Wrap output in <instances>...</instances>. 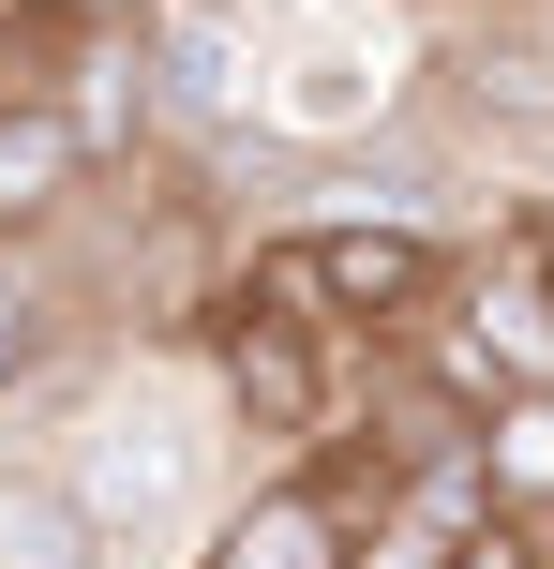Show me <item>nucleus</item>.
Wrapping results in <instances>:
<instances>
[{
    "label": "nucleus",
    "instance_id": "1",
    "mask_svg": "<svg viewBox=\"0 0 554 569\" xmlns=\"http://www.w3.org/2000/svg\"><path fill=\"white\" fill-rule=\"evenodd\" d=\"M46 480L75 495L105 569H180L195 525L225 510V405L210 390H135L120 360H90L60 435H46Z\"/></svg>",
    "mask_w": 554,
    "mask_h": 569
},
{
    "label": "nucleus",
    "instance_id": "2",
    "mask_svg": "<svg viewBox=\"0 0 554 569\" xmlns=\"http://www.w3.org/2000/svg\"><path fill=\"white\" fill-rule=\"evenodd\" d=\"M135 90H150V150H225L270 120V30L240 0H135Z\"/></svg>",
    "mask_w": 554,
    "mask_h": 569
},
{
    "label": "nucleus",
    "instance_id": "3",
    "mask_svg": "<svg viewBox=\"0 0 554 569\" xmlns=\"http://www.w3.org/2000/svg\"><path fill=\"white\" fill-rule=\"evenodd\" d=\"M450 120H465V136H495L510 166H525V150L554 136V46L525 16H450Z\"/></svg>",
    "mask_w": 554,
    "mask_h": 569
},
{
    "label": "nucleus",
    "instance_id": "4",
    "mask_svg": "<svg viewBox=\"0 0 554 569\" xmlns=\"http://www.w3.org/2000/svg\"><path fill=\"white\" fill-rule=\"evenodd\" d=\"M345 555H360V525L330 510L300 465H270V480H225V510L195 525L180 569H345Z\"/></svg>",
    "mask_w": 554,
    "mask_h": 569
},
{
    "label": "nucleus",
    "instance_id": "5",
    "mask_svg": "<svg viewBox=\"0 0 554 569\" xmlns=\"http://www.w3.org/2000/svg\"><path fill=\"white\" fill-rule=\"evenodd\" d=\"M105 196V166H90V136L46 106V90H0V240L16 256H46L75 210Z\"/></svg>",
    "mask_w": 554,
    "mask_h": 569
},
{
    "label": "nucleus",
    "instance_id": "6",
    "mask_svg": "<svg viewBox=\"0 0 554 569\" xmlns=\"http://www.w3.org/2000/svg\"><path fill=\"white\" fill-rule=\"evenodd\" d=\"M75 330H90V315L60 300V270H46V256H16V240H0V420H16V405L46 390L60 360H75Z\"/></svg>",
    "mask_w": 554,
    "mask_h": 569
},
{
    "label": "nucleus",
    "instance_id": "7",
    "mask_svg": "<svg viewBox=\"0 0 554 569\" xmlns=\"http://www.w3.org/2000/svg\"><path fill=\"white\" fill-rule=\"evenodd\" d=\"M0 569H105L75 525V495L46 480V450H0Z\"/></svg>",
    "mask_w": 554,
    "mask_h": 569
},
{
    "label": "nucleus",
    "instance_id": "8",
    "mask_svg": "<svg viewBox=\"0 0 554 569\" xmlns=\"http://www.w3.org/2000/svg\"><path fill=\"white\" fill-rule=\"evenodd\" d=\"M480 480H495V510L554 525V390H495L480 405Z\"/></svg>",
    "mask_w": 554,
    "mask_h": 569
},
{
    "label": "nucleus",
    "instance_id": "9",
    "mask_svg": "<svg viewBox=\"0 0 554 569\" xmlns=\"http://www.w3.org/2000/svg\"><path fill=\"white\" fill-rule=\"evenodd\" d=\"M435 569H554V525H525V510H480L465 540H450Z\"/></svg>",
    "mask_w": 554,
    "mask_h": 569
},
{
    "label": "nucleus",
    "instance_id": "10",
    "mask_svg": "<svg viewBox=\"0 0 554 569\" xmlns=\"http://www.w3.org/2000/svg\"><path fill=\"white\" fill-rule=\"evenodd\" d=\"M510 210H525V240H540V270H554V210H540V196H510Z\"/></svg>",
    "mask_w": 554,
    "mask_h": 569
},
{
    "label": "nucleus",
    "instance_id": "11",
    "mask_svg": "<svg viewBox=\"0 0 554 569\" xmlns=\"http://www.w3.org/2000/svg\"><path fill=\"white\" fill-rule=\"evenodd\" d=\"M525 196H540V210H554V136H540V150H525Z\"/></svg>",
    "mask_w": 554,
    "mask_h": 569
}]
</instances>
